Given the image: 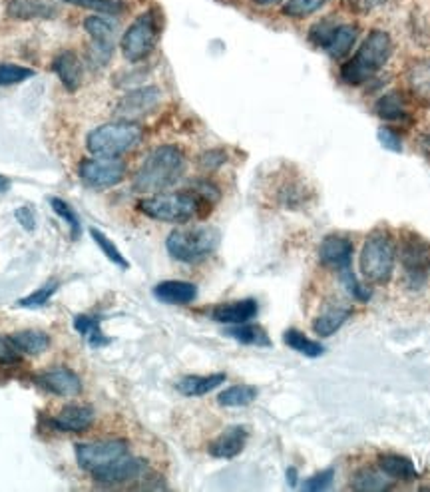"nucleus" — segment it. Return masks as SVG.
<instances>
[{"instance_id":"nucleus-12","label":"nucleus","mask_w":430,"mask_h":492,"mask_svg":"<svg viewBox=\"0 0 430 492\" xmlns=\"http://www.w3.org/2000/svg\"><path fill=\"white\" fill-rule=\"evenodd\" d=\"M84 30L92 39V52H90V56L100 66L106 65L114 52L116 22L112 19H106V16H88L84 21Z\"/></svg>"},{"instance_id":"nucleus-10","label":"nucleus","mask_w":430,"mask_h":492,"mask_svg":"<svg viewBox=\"0 0 430 492\" xmlns=\"http://www.w3.org/2000/svg\"><path fill=\"white\" fill-rule=\"evenodd\" d=\"M161 102V91L156 86H142L136 91H130L124 94L118 104H116V116L120 120L133 122L142 116H148L154 112Z\"/></svg>"},{"instance_id":"nucleus-33","label":"nucleus","mask_w":430,"mask_h":492,"mask_svg":"<svg viewBox=\"0 0 430 492\" xmlns=\"http://www.w3.org/2000/svg\"><path fill=\"white\" fill-rule=\"evenodd\" d=\"M90 236H92L94 244H96L98 247H100V252H102L108 259H110V262H112L116 267H120V270H124V272H128V270H130V262H128V259H125V257L122 255L120 249L114 246V241H112L110 237H108V236L104 234V231H100L98 228H90Z\"/></svg>"},{"instance_id":"nucleus-17","label":"nucleus","mask_w":430,"mask_h":492,"mask_svg":"<svg viewBox=\"0 0 430 492\" xmlns=\"http://www.w3.org/2000/svg\"><path fill=\"white\" fill-rule=\"evenodd\" d=\"M249 438L247 427L244 425H233L228 427L226 431L219 433L213 438L208 446V453L213 459H236V456L245 449Z\"/></svg>"},{"instance_id":"nucleus-40","label":"nucleus","mask_w":430,"mask_h":492,"mask_svg":"<svg viewBox=\"0 0 430 492\" xmlns=\"http://www.w3.org/2000/svg\"><path fill=\"white\" fill-rule=\"evenodd\" d=\"M339 273H340V281H343L347 293L351 295L353 299H357V301H369L371 299V289H366V288H363L361 283H358L355 273L351 272V267H347V270L339 272Z\"/></svg>"},{"instance_id":"nucleus-31","label":"nucleus","mask_w":430,"mask_h":492,"mask_svg":"<svg viewBox=\"0 0 430 492\" xmlns=\"http://www.w3.org/2000/svg\"><path fill=\"white\" fill-rule=\"evenodd\" d=\"M226 335L236 339V341H239V343H245V345H257V347L271 345V339L267 337L265 329L259 325H251V324L231 325L229 329H226Z\"/></svg>"},{"instance_id":"nucleus-7","label":"nucleus","mask_w":430,"mask_h":492,"mask_svg":"<svg viewBox=\"0 0 430 492\" xmlns=\"http://www.w3.org/2000/svg\"><path fill=\"white\" fill-rule=\"evenodd\" d=\"M161 34V19L158 8H148L125 29L120 40L122 55L128 62L146 60L156 50Z\"/></svg>"},{"instance_id":"nucleus-23","label":"nucleus","mask_w":430,"mask_h":492,"mask_svg":"<svg viewBox=\"0 0 430 492\" xmlns=\"http://www.w3.org/2000/svg\"><path fill=\"white\" fill-rule=\"evenodd\" d=\"M358 39V26L357 24H337L333 34L325 44V50L331 58H343L347 56L351 48L355 47V42Z\"/></svg>"},{"instance_id":"nucleus-48","label":"nucleus","mask_w":430,"mask_h":492,"mask_svg":"<svg viewBox=\"0 0 430 492\" xmlns=\"http://www.w3.org/2000/svg\"><path fill=\"white\" fill-rule=\"evenodd\" d=\"M8 190H11V180H8L6 176L0 174V194H4Z\"/></svg>"},{"instance_id":"nucleus-11","label":"nucleus","mask_w":430,"mask_h":492,"mask_svg":"<svg viewBox=\"0 0 430 492\" xmlns=\"http://www.w3.org/2000/svg\"><path fill=\"white\" fill-rule=\"evenodd\" d=\"M146 472H148L146 461L125 453L124 456H120V459H116L112 464H108L106 469L98 470L92 479L96 482H100V485L116 487V485H125V482H132V480H140L143 479V474Z\"/></svg>"},{"instance_id":"nucleus-38","label":"nucleus","mask_w":430,"mask_h":492,"mask_svg":"<svg viewBox=\"0 0 430 492\" xmlns=\"http://www.w3.org/2000/svg\"><path fill=\"white\" fill-rule=\"evenodd\" d=\"M50 205H52V210L54 213H56V216L60 220H64L68 223V228H70V237L72 239H78L80 237V231H82V226H80V218H78V213L76 210L72 208V205L64 200H60V198H50Z\"/></svg>"},{"instance_id":"nucleus-14","label":"nucleus","mask_w":430,"mask_h":492,"mask_svg":"<svg viewBox=\"0 0 430 492\" xmlns=\"http://www.w3.org/2000/svg\"><path fill=\"white\" fill-rule=\"evenodd\" d=\"M42 389H47L48 393L56 397H78L82 393V381H80L78 375L74 371H70L68 367H54L50 371L40 373L36 377Z\"/></svg>"},{"instance_id":"nucleus-1","label":"nucleus","mask_w":430,"mask_h":492,"mask_svg":"<svg viewBox=\"0 0 430 492\" xmlns=\"http://www.w3.org/2000/svg\"><path fill=\"white\" fill-rule=\"evenodd\" d=\"M187 168L184 151L176 146L151 150L133 176V190L140 194H159L182 180Z\"/></svg>"},{"instance_id":"nucleus-47","label":"nucleus","mask_w":430,"mask_h":492,"mask_svg":"<svg viewBox=\"0 0 430 492\" xmlns=\"http://www.w3.org/2000/svg\"><path fill=\"white\" fill-rule=\"evenodd\" d=\"M418 148L423 154L430 160V134H425V136H420L418 140Z\"/></svg>"},{"instance_id":"nucleus-16","label":"nucleus","mask_w":430,"mask_h":492,"mask_svg":"<svg viewBox=\"0 0 430 492\" xmlns=\"http://www.w3.org/2000/svg\"><path fill=\"white\" fill-rule=\"evenodd\" d=\"M94 423V409L88 405H66L48 419V425L60 433H84Z\"/></svg>"},{"instance_id":"nucleus-28","label":"nucleus","mask_w":430,"mask_h":492,"mask_svg":"<svg viewBox=\"0 0 430 492\" xmlns=\"http://www.w3.org/2000/svg\"><path fill=\"white\" fill-rule=\"evenodd\" d=\"M348 317H351V309L348 307H327L315 321H313V331H315L319 337H331L347 324Z\"/></svg>"},{"instance_id":"nucleus-15","label":"nucleus","mask_w":430,"mask_h":492,"mask_svg":"<svg viewBox=\"0 0 430 492\" xmlns=\"http://www.w3.org/2000/svg\"><path fill=\"white\" fill-rule=\"evenodd\" d=\"M353 254V241L343 236H327L319 246V262L335 272H343L347 267H351Z\"/></svg>"},{"instance_id":"nucleus-22","label":"nucleus","mask_w":430,"mask_h":492,"mask_svg":"<svg viewBox=\"0 0 430 492\" xmlns=\"http://www.w3.org/2000/svg\"><path fill=\"white\" fill-rule=\"evenodd\" d=\"M226 373H213V375H187V377L179 379L176 383V389L182 393L184 397H203L208 393L215 391L221 383H226Z\"/></svg>"},{"instance_id":"nucleus-35","label":"nucleus","mask_w":430,"mask_h":492,"mask_svg":"<svg viewBox=\"0 0 430 492\" xmlns=\"http://www.w3.org/2000/svg\"><path fill=\"white\" fill-rule=\"evenodd\" d=\"M58 288H60V283L56 280L44 283L42 288H39L34 293L26 295V298H22V299H18L16 301V307H22V309H39V307H44L52 299V295L58 291Z\"/></svg>"},{"instance_id":"nucleus-39","label":"nucleus","mask_w":430,"mask_h":492,"mask_svg":"<svg viewBox=\"0 0 430 492\" xmlns=\"http://www.w3.org/2000/svg\"><path fill=\"white\" fill-rule=\"evenodd\" d=\"M36 73L32 68L18 65H0V86H14L34 78Z\"/></svg>"},{"instance_id":"nucleus-44","label":"nucleus","mask_w":430,"mask_h":492,"mask_svg":"<svg viewBox=\"0 0 430 492\" xmlns=\"http://www.w3.org/2000/svg\"><path fill=\"white\" fill-rule=\"evenodd\" d=\"M228 162V156L223 150H210L205 151V154L200 158V166L203 169H218L219 166H223Z\"/></svg>"},{"instance_id":"nucleus-8","label":"nucleus","mask_w":430,"mask_h":492,"mask_svg":"<svg viewBox=\"0 0 430 492\" xmlns=\"http://www.w3.org/2000/svg\"><path fill=\"white\" fill-rule=\"evenodd\" d=\"M125 453H130L128 443L120 438L112 441H94V443H80L76 445V462L78 467L90 477H94L98 470L106 469L116 459H120Z\"/></svg>"},{"instance_id":"nucleus-30","label":"nucleus","mask_w":430,"mask_h":492,"mask_svg":"<svg viewBox=\"0 0 430 492\" xmlns=\"http://www.w3.org/2000/svg\"><path fill=\"white\" fill-rule=\"evenodd\" d=\"M259 395L257 387L254 384H233L218 395V402L221 407H247Z\"/></svg>"},{"instance_id":"nucleus-13","label":"nucleus","mask_w":430,"mask_h":492,"mask_svg":"<svg viewBox=\"0 0 430 492\" xmlns=\"http://www.w3.org/2000/svg\"><path fill=\"white\" fill-rule=\"evenodd\" d=\"M397 255H400V262L405 265V272L408 277L425 280V273L430 267V246L423 237L417 234L402 236Z\"/></svg>"},{"instance_id":"nucleus-43","label":"nucleus","mask_w":430,"mask_h":492,"mask_svg":"<svg viewBox=\"0 0 430 492\" xmlns=\"http://www.w3.org/2000/svg\"><path fill=\"white\" fill-rule=\"evenodd\" d=\"M18 361H21V353H18V349L13 345L11 337L0 335V363L14 365Z\"/></svg>"},{"instance_id":"nucleus-49","label":"nucleus","mask_w":430,"mask_h":492,"mask_svg":"<svg viewBox=\"0 0 430 492\" xmlns=\"http://www.w3.org/2000/svg\"><path fill=\"white\" fill-rule=\"evenodd\" d=\"M251 3L257 6H273V4H280L281 0H251Z\"/></svg>"},{"instance_id":"nucleus-4","label":"nucleus","mask_w":430,"mask_h":492,"mask_svg":"<svg viewBox=\"0 0 430 492\" xmlns=\"http://www.w3.org/2000/svg\"><path fill=\"white\" fill-rule=\"evenodd\" d=\"M394 263H397V246H394L392 236L387 229H374L365 239L361 257H358L361 275L369 283L384 285L391 281Z\"/></svg>"},{"instance_id":"nucleus-24","label":"nucleus","mask_w":430,"mask_h":492,"mask_svg":"<svg viewBox=\"0 0 430 492\" xmlns=\"http://www.w3.org/2000/svg\"><path fill=\"white\" fill-rule=\"evenodd\" d=\"M21 355H40L50 347V335L39 329H24L8 335Z\"/></svg>"},{"instance_id":"nucleus-45","label":"nucleus","mask_w":430,"mask_h":492,"mask_svg":"<svg viewBox=\"0 0 430 492\" xmlns=\"http://www.w3.org/2000/svg\"><path fill=\"white\" fill-rule=\"evenodd\" d=\"M14 218L26 231H34L36 229V213H34V210L30 208V205H22V208H18L14 211Z\"/></svg>"},{"instance_id":"nucleus-42","label":"nucleus","mask_w":430,"mask_h":492,"mask_svg":"<svg viewBox=\"0 0 430 492\" xmlns=\"http://www.w3.org/2000/svg\"><path fill=\"white\" fill-rule=\"evenodd\" d=\"M376 136H379V142H381V146L384 150L394 151V154H400V151H402V140H400V136L394 130L381 128Z\"/></svg>"},{"instance_id":"nucleus-27","label":"nucleus","mask_w":430,"mask_h":492,"mask_svg":"<svg viewBox=\"0 0 430 492\" xmlns=\"http://www.w3.org/2000/svg\"><path fill=\"white\" fill-rule=\"evenodd\" d=\"M72 325L80 333V337L92 347V349H100L110 343V339L104 335L102 331V319L96 315H74V321Z\"/></svg>"},{"instance_id":"nucleus-21","label":"nucleus","mask_w":430,"mask_h":492,"mask_svg":"<svg viewBox=\"0 0 430 492\" xmlns=\"http://www.w3.org/2000/svg\"><path fill=\"white\" fill-rule=\"evenodd\" d=\"M154 298L166 306H187L197 299V285L179 280L161 281L154 288Z\"/></svg>"},{"instance_id":"nucleus-2","label":"nucleus","mask_w":430,"mask_h":492,"mask_svg":"<svg viewBox=\"0 0 430 492\" xmlns=\"http://www.w3.org/2000/svg\"><path fill=\"white\" fill-rule=\"evenodd\" d=\"M392 39L387 30H373L351 60L340 66V80L348 86H361L387 65L392 55Z\"/></svg>"},{"instance_id":"nucleus-6","label":"nucleus","mask_w":430,"mask_h":492,"mask_svg":"<svg viewBox=\"0 0 430 492\" xmlns=\"http://www.w3.org/2000/svg\"><path fill=\"white\" fill-rule=\"evenodd\" d=\"M219 246V231L210 226L177 228L166 239L168 254L182 263H200Z\"/></svg>"},{"instance_id":"nucleus-34","label":"nucleus","mask_w":430,"mask_h":492,"mask_svg":"<svg viewBox=\"0 0 430 492\" xmlns=\"http://www.w3.org/2000/svg\"><path fill=\"white\" fill-rule=\"evenodd\" d=\"M62 3L74 4L84 8V11H92L104 16H120L128 11V6L120 3V0H62Z\"/></svg>"},{"instance_id":"nucleus-32","label":"nucleus","mask_w":430,"mask_h":492,"mask_svg":"<svg viewBox=\"0 0 430 492\" xmlns=\"http://www.w3.org/2000/svg\"><path fill=\"white\" fill-rule=\"evenodd\" d=\"M389 480L391 479L383 470L379 472L374 469H363L353 477L351 488L361 490V492H379V490H387L391 487Z\"/></svg>"},{"instance_id":"nucleus-29","label":"nucleus","mask_w":430,"mask_h":492,"mask_svg":"<svg viewBox=\"0 0 430 492\" xmlns=\"http://www.w3.org/2000/svg\"><path fill=\"white\" fill-rule=\"evenodd\" d=\"M283 341L287 347H291L293 351H297L305 357H311V359L325 353V347L315 341V339H309L307 335L301 333L299 329H287L283 333Z\"/></svg>"},{"instance_id":"nucleus-36","label":"nucleus","mask_w":430,"mask_h":492,"mask_svg":"<svg viewBox=\"0 0 430 492\" xmlns=\"http://www.w3.org/2000/svg\"><path fill=\"white\" fill-rule=\"evenodd\" d=\"M327 0H287L281 13L289 19H307V16L315 14L321 6H325Z\"/></svg>"},{"instance_id":"nucleus-25","label":"nucleus","mask_w":430,"mask_h":492,"mask_svg":"<svg viewBox=\"0 0 430 492\" xmlns=\"http://www.w3.org/2000/svg\"><path fill=\"white\" fill-rule=\"evenodd\" d=\"M379 469L387 474L392 480H417L418 470L410 459L402 454H381L379 456Z\"/></svg>"},{"instance_id":"nucleus-20","label":"nucleus","mask_w":430,"mask_h":492,"mask_svg":"<svg viewBox=\"0 0 430 492\" xmlns=\"http://www.w3.org/2000/svg\"><path fill=\"white\" fill-rule=\"evenodd\" d=\"M6 14L18 21L56 19L58 4L54 0H8Z\"/></svg>"},{"instance_id":"nucleus-9","label":"nucleus","mask_w":430,"mask_h":492,"mask_svg":"<svg viewBox=\"0 0 430 492\" xmlns=\"http://www.w3.org/2000/svg\"><path fill=\"white\" fill-rule=\"evenodd\" d=\"M78 176L88 187H94V190H108V187L118 186L124 180L125 162L120 158H86L82 160V164L78 166Z\"/></svg>"},{"instance_id":"nucleus-18","label":"nucleus","mask_w":430,"mask_h":492,"mask_svg":"<svg viewBox=\"0 0 430 492\" xmlns=\"http://www.w3.org/2000/svg\"><path fill=\"white\" fill-rule=\"evenodd\" d=\"M54 74L58 76L62 86L66 88L68 92H76L80 86H82L84 80V66L80 62L76 52L72 50H62L60 55L52 62Z\"/></svg>"},{"instance_id":"nucleus-26","label":"nucleus","mask_w":430,"mask_h":492,"mask_svg":"<svg viewBox=\"0 0 430 492\" xmlns=\"http://www.w3.org/2000/svg\"><path fill=\"white\" fill-rule=\"evenodd\" d=\"M374 112L379 118L387 122H405L408 118L405 98H402L399 91L383 94L374 104Z\"/></svg>"},{"instance_id":"nucleus-41","label":"nucleus","mask_w":430,"mask_h":492,"mask_svg":"<svg viewBox=\"0 0 430 492\" xmlns=\"http://www.w3.org/2000/svg\"><path fill=\"white\" fill-rule=\"evenodd\" d=\"M333 477H335V470L333 469H327L322 470L319 474H315V477H311L303 482V490H327L331 487V482H333Z\"/></svg>"},{"instance_id":"nucleus-3","label":"nucleus","mask_w":430,"mask_h":492,"mask_svg":"<svg viewBox=\"0 0 430 492\" xmlns=\"http://www.w3.org/2000/svg\"><path fill=\"white\" fill-rule=\"evenodd\" d=\"M203 200L194 192H159L138 202L143 216L164 223H187L200 216Z\"/></svg>"},{"instance_id":"nucleus-37","label":"nucleus","mask_w":430,"mask_h":492,"mask_svg":"<svg viewBox=\"0 0 430 492\" xmlns=\"http://www.w3.org/2000/svg\"><path fill=\"white\" fill-rule=\"evenodd\" d=\"M410 91L417 98L430 102V65H418L408 76Z\"/></svg>"},{"instance_id":"nucleus-19","label":"nucleus","mask_w":430,"mask_h":492,"mask_svg":"<svg viewBox=\"0 0 430 492\" xmlns=\"http://www.w3.org/2000/svg\"><path fill=\"white\" fill-rule=\"evenodd\" d=\"M257 301L255 299H237L229 303H221V306L213 307L211 319L223 325H241L249 324L251 319L257 317Z\"/></svg>"},{"instance_id":"nucleus-5","label":"nucleus","mask_w":430,"mask_h":492,"mask_svg":"<svg viewBox=\"0 0 430 492\" xmlns=\"http://www.w3.org/2000/svg\"><path fill=\"white\" fill-rule=\"evenodd\" d=\"M143 138V130L136 122H112L102 124L88 134L86 148L92 156L120 158L136 148Z\"/></svg>"},{"instance_id":"nucleus-46","label":"nucleus","mask_w":430,"mask_h":492,"mask_svg":"<svg viewBox=\"0 0 430 492\" xmlns=\"http://www.w3.org/2000/svg\"><path fill=\"white\" fill-rule=\"evenodd\" d=\"M347 3H348V4H353V6H357V8H363V11H371V8L387 4L389 0H347Z\"/></svg>"}]
</instances>
